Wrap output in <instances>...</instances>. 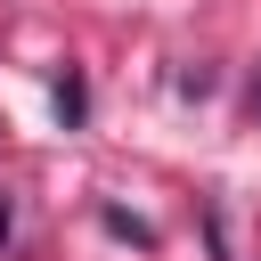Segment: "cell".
Segmentation results:
<instances>
[{
  "label": "cell",
  "mask_w": 261,
  "mask_h": 261,
  "mask_svg": "<svg viewBox=\"0 0 261 261\" xmlns=\"http://www.w3.org/2000/svg\"><path fill=\"white\" fill-rule=\"evenodd\" d=\"M57 114H65V122H82V82H73V73L57 82Z\"/></svg>",
  "instance_id": "obj_1"
},
{
  "label": "cell",
  "mask_w": 261,
  "mask_h": 261,
  "mask_svg": "<svg viewBox=\"0 0 261 261\" xmlns=\"http://www.w3.org/2000/svg\"><path fill=\"white\" fill-rule=\"evenodd\" d=\"M253 114H261V82H253Z\"/></svg>",
  "instance_id": "obj_2"
}]
</instances>
